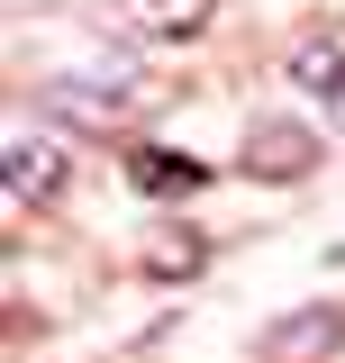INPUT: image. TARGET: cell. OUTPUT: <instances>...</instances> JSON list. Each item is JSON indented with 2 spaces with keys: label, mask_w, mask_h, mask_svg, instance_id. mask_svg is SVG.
Masks as SVG:
<instances>
[{
  "label": "cell",
  "mask_w": 345,
  "mask_h": 363,
  "mask_svg": "<svg viewBox=\"0 0 345 363\" xmlns=\"http://www.w3.org/2000/svg\"><path fill=\"white\" fill-rule=\"evenodd\" d=\"M309 155H318V136H309V128H291V118H282V128H255V136H246V173H255V182H291Z\"/></svg>",
  "instance_id": "obj_1"
},
{
  "label": "cell",
  "mask_w": 345,
  "mask_h": 363,
  "mask_svg": "<svg viewBox=\"0 0 345 363\" xmlns=\"http://www.w3.org/2000/svg\"><path fill=\"white\" fill-rule=\"evenodd\" d=\"M9 191L18 200H55L64 191V145L55 136H9Z\"/></svg>",
  "instance_id": "obj_2"
},
{
  "label": "cell",
  "mask_w": 345,
  "mask_h": 363,
  "mask_svg": "<svg viewBox=\"0 0 345 363\" xmlns=\"http://www.w3.org/2000/svg\"><path fill=\"white\" fill-rule=\"evenodd\" d=\"M128 173H136V191H146V200H191V191L209 182L191 155H172V145H136V155H128Z\"/></svg>",
  "instance_id": "obj_3"
},
{
  "label": "cell",
  "mask_w": 345,
  "mask_h": 363,
  "mask_svg": "<svg viewBox=\"0 0 345 363\" xmlns=\"http://www.w3.org/2000/svg\"><path fill=\"white\" fill-rule=\"evenodd\" d=\"M200 18H209V0H136V9H128L136 45H164V37H191Z\"/></svg>",
  "instance_id": "obj_4"
},
{
  "label": "cell",
  "mask_w": 345,
  "mask_h": 363,
  "mask_svg": "<svg viewBox=\"0 0 345 363\" xmlns=\"http://www.w3.org/2000/svg\"><path fill=\"white\" fill-rule=\"evenodd\" d=\"M291 73H300L309 91H327V109H336V128H345V55H336V45H309Z\"/></svg>",
  "instance_id": "obj_5"
},
{
  "label": "cell",
  "mask_w": 345,
  "mask_h": 363,
  "mask_svg": "<svg viewBox=\"0 0 345 363\" xmlns=\"http://www.w3.org/2000/svg\"><path fill=\"white\" fill-rule=\"evenodd\" d=\"M146 272H200V236H155L146 245Z\"/></svg>",
  "instance_id": "obj_6"
}]
</instances>
